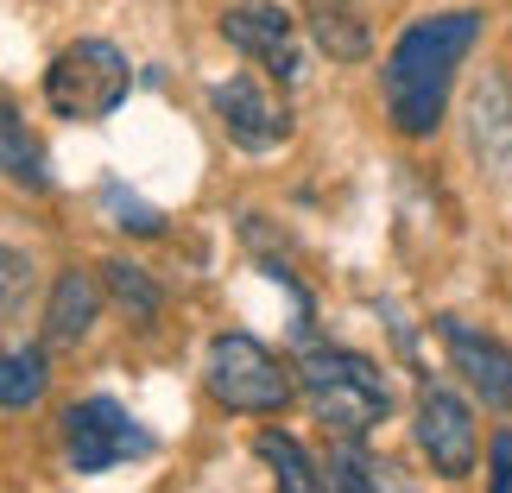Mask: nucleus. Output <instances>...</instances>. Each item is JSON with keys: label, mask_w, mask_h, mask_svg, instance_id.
Segmentation results:
<instances>
[{"label": "nucleus", "mask_w": 512, "mask_h": 493, "mask_svg": "<svg viewBox=\"0 0 512 493\" xmlns=\"http://www.w3.org/2000/svg\"><path fill=\"white\" fill-rule=\"evenodd\" d=\"M310 32H317V45L336 57V64H361L367 57V19L348 7V0H317L310 7Z\"/></svg>", "instance_id": "nucleus-11"}, {"label": "nucleus", "mask_w": 512, "mask_h": 493, "mask_svg": "<svg viewBox=\"0 0 512 493\" xmlns=\"http://www.w3.org/2000/svg\"><path fill=\"white\" fill-rule=\"evenodd\" d=\"M146 449H152V437L114 399H83L64 411V456L76 475H108L114 462L146 456Z\"/></svg>", "instance_id": "nucleus-5"}, {"label": "nucleus", "mask_w": 512, "mask_h": 493, "mask_svg": "<svg viewBox=\"0 0 512 493\" xmlns=\"http://www.w3.org/2000/svg\"><path fill=\"white\" fill-rule=\"evenodd\" d=\"M386 468H392V462H386ZM386 468L367 462L348 437H336V449H329V487H336V493H386V481H392Z\"/></svg>", "instance_id": "nucleus-13"}, {"label": "nucleus", "mask_w": 512, "mask_h": 493, "mask_svg": "<svg viewBox=\"0 0 512 493\" xmlns=\"http://www.w3.org/2000/svg\"><path fill=\"white\" fill-rule=\"evenodd\" d=\"M215 114H222L228 140L247 146V152H272L291 133V114L279 95H266L253 76H228V83H215Z\"/></svg>", "instance_id": "nucleus-9"}, {"label": "nucleus", "mask_w": 512, "mask_h": 493, "mask_svg": "<svg viewBox=\"0 0 512 493\" xmlns=\"http://www.w3.org/2000/svg\"><path fill=\"white\" fill-rule=\"evenodd\" d=\"M481 38V13H430L418 26L399 32V45L386 51V114L405 140H424L443 121L449 83H456L462 57Z\"/></svg>", "instance_id": "nucleus-1"}, {"label": "nucleus", "mask_w": 512, "mask_h": 493, "mask_svg": "<svg viewBox=\"0 0 512 493\" xmlns=\"http://www.w3.org/2000/svg\"><path fill=\"white\" fill-rule=\"evenodd\" d=\"M108 209H114V222L133 228V234H159V228H165V222H159V209L140 203V196H127V190H108Z\"/></svg>", "instance_id": "nucleus-17"}, {"label": "nucleus", "mask_w": 512, "mask_h": 493, "mask_svg": "<svg viewBox=\"0 0 512 493\" xmlns=\"http://www.w3.org/2000/svg\"><path fill=\"white\" fill-rule=\"evenodd\" d=\"M437 335H443V348H449V367H456L494 411L512 418V348L494 342V335H481V329H468L462 317H443Z\"/></svg>", "instance_id": "nucleus-8"}, {"label": "nucleus", "mask_w": 512, "mask_h": 493, "mask_svg": "<svg viewBox=\"0 0 512 493\" xmlns=\"http://www.w3.org/2000/svg\"><path fill=\"white\" fill-rule=\"evenodd\" d=\"M0 140H7V177L13 184H26V190H45V152H38V140L26 133V121H19V108L0 114Z\"/></svg>", "instance_id": "nucleus-15"}, {"label": "nucleus", "mask_w": 512, "mask_h": 493, "mask_svg": "<svg viewBox=\"0 0 512 493\" xmlns=\"http://www.w3.org/2000/svg\"><path fill=\"white\" fill-rule=\"evenodd\" d=\"M203 373H209V392L228 411H285L291 399V373L253 335H215Z\"/></svg>", "instance_id": "nucleus-4"}, {"label": "nucleus", "mask_w": 512, "mask_h": 493, "mask_svg": "<svg viewBox=\"0 0 512 493\" xmlns=\"http://www.w3.org/2000/svg\"><path fill=\"white\" fill-rule=\"evenodd\" d=\"M253 449H260V462L272 468L279 493H336V487H329V475L310 462V449H304L298 437H285V430H266Z\"/></svg>", "instance_id": "nucleus-10"}, {"label": "nucleus", "mask_w": 512, "mask_h": 493, "mask_svg": "<svg viewBox=\"0 0 512 493\" xmlns=\"http://www.w3.org/2000/svg\"><path fill=\"white\" fill-rule=\"evenodd\" d=\"M89 323H95V285L83 272H64L51 291V310H45V335L51 342H83Z\"/></svg>", "instance_id": "nucleus-12"}, {"label": "nucleus", "mask_w": 512, "mask_h": 493, "mask_svg": "<svg viewBox=\"0 0 512 493\" xmlns=\"http://www.w3.org/2000/svg\"><path fill=\"white\" fill-rule=\"evenodd\" d=\"M127 83H133V70L108 38H76V45L57 51V64L45 76V95L64 121H102V114L121 108Z\"/></svg>", "instance_id": "nucleus-3"}, {"label": "nucleus", "mask_w": 512, "mask_h": 493, "mask_svg": "<svg viewBox=\"0 0 512 493\" xmlns=\"http://www.w3.org/2000/svg\"><path fill=\"white\" fill-rule=\"evenodd\" d=\"M487 462H494V493H512V430H500V437H494Z\"/></svg>", "instance_id": "nucleus-19"}, {"label": "nucleus", "mask_w": 512, "mask_h": 493, "mask_svg": "<svg viewBox=\"0 0 512 493\" xmlns=\"http://www.w3.org/2000/svg\"><path fill=\"white\" fill-rule=\"evenodd\" d=\"M26 310V253H7V317H19Z\"/></svg>", "instance_id": "nucleus-18"}, {"label": "nucleus", "mask_w": 512, "mask_h": 493, "mask_svg": "<svg viewBox=\"0 0 512 493\" xmlns=\"http://www.w3.org/2000/svg\"><path fill=\"white\" fill-rule=\"evenodd\" d=\"M418 449L430 456V468L449 475V481L475 475V456H481L475 418H468V405L443 380H424L418 386Z\"/></svg>", "instance_id": "nucleus-6"}, {"label": "nucleus", "mask_w": 512, "mask_h": 493, "mask_svg": "<svg viewBox=\"0 0 512 493\" xmlns=\"http://www.w3.org/2000/svg\"><path fill=\"white\" fill-rule=\"evenodd\" d=\"M108 285H114V298H121L133 317H159V285H152L146 272H133L127 260H108Z\"/></svg>", "instance_id": "nucleus-16"}, {"label": "nucleus", "mask_w": 512, "mask_h": 493, "mask_svg": "<svg viewBox=\"0 0 512 493\" xmlns=\"http://www.w3.org/2000/svg\"><path fill=\"white\" fill-rule=\"evenodd\" d=\"M38 392H45V354H38V348H13L7 367H0V405L26 411V405H38Z\"/></svg>", "instance_id": "nucleus-14"}, {"label": "nucleus", "mask_w": 512, "mask_h": 493, "mask_svg": "<svg viewBox=\"0 0 512 493\" xmlns=\"http://www.w3.org/2000/svg\"><path fill=\"white\" fill-rule=\"evenodd\" d=\"M222 38L241 57H253L266 76L298 83V38H291V13L285 7H272V0H241V7H228Z\"/></svg>", "instance_id": "nucleus-7"}, {"label": "nucleus", "mask_w": 512, "mask_h": 493, "mask_svg": "<svg viewBox=\"0 0 512 493\" xmlns=\"http://www.w3.org/2000/svg\"><path fill=\"white\" fill-rule=\"evenodd\" d=\"M298 380H304V399L323 418L329 437L361 443L367 430H380L386 411H392L386 373L373 367L367 354H354V348H310L298 361Z\"/></svg>", "instance_id": "nucleus-2"}]
</instances>
